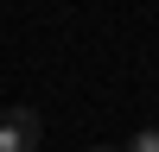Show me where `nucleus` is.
Masks as SVG:
<instances>
[{
  "label": "nucleus",
  "instance_id": "obj_2",
  "mask_svg": "<svg viewBox=\"0 0 159 152\" xmlns=\"http://www.w3.org/2000/svg\"><path fill=\"white\" fill-rule=\"evenodd\" d=\"M127 152H159V127H147V133H134V146Z\"/></svg>",
  "mask_w": 159,
  "mask_h": 152
},
{
  "label": "nucleus",
  "instance_id": "obj_1",
  "mask_svg": "<svg viewBox=\"0 0 159 152\" xmlns=\"http://www.w3.org/2000/svg\"><path fill=\"white\" fill-rule=\"evenodd\" d=\"M38 114L32 108H7L0 114V152H38Z\"/></svg>",
  "mask_w": 159,
  "mask_h": 152
}]
</instances>
